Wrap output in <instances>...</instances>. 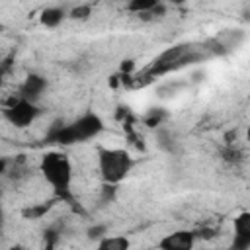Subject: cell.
<instances>
[{"instance_id": "6da1fadb", "label": "cell", "mask_w": 250, "mask_h": 250, "mask_svg": "<svg viewBox=\"0 0 250 250\" xmlns=\"http://www.w3.org/2000/svg\"><path fill=\"white\" fill-rule=\"evenodd\" d=\"M207 59H211V53L207 51L205 43H178L166 49L164 53H160L150 62V66L143 70V78L152 80L154 76H160V74H166V72H172V70H178L188 64L207 61Z\"/></svg>"}, {"instance_id": "7a4b0ae2", "label": "cell", "mask_w": 250, "mask_h": 250, "mask_svg": "<svg viewBox=\"0 0 250 250\" xmlns=\"http://www.w3.org/2000/svg\"><path fill=\"white\" fill-rule=\"evenodd\" d=\"M39 170L43 174V178L47 180V184L53 188L55 197L62 203H74V195H72V164L68 160L66 154L62 152H47L41 158Z\"/></svg>"}, {"instance_id": "3957f363", "label": "cell", "mask_w": 250, "mask_h": 250, "mask_svg": "<svg viewBox=\"0 0 250 250\" xmlns=\"http://www.w3.org/2000/svg\"><path fill=\"white\" fill-rule=\"evenodd\" d=\"M104 131V121L98 113H84L78 119H74L72 123L64 125V123H55L49 133H47V143H55V145H74V143H84L90 139H96L100 133Z\"/></svg>"}, {"instance_id": "277c9868", "label": "cell", "mask_w": 250, "mask_h": 250, "mask_svg": "<svg viewBox=\"0 0 250 250\" xmlns=\"http://www.w3.org/2000/svg\"><path fill=\"white\" fill-rule=\"evenodd\" d=\"M135 160L125 148H107L98 146V168L102 174V180L109 186H117L127 178L131 172Z\"/></svg>"}, {"instance_id": "5b68a950", "label": "cell", "mask_w": 250, "mask_h": 250, "mask_svg": "<svg viewBox=\"0 0 250 250\" xmlns=\"http://www.w3.org/2000/svg\"><path fill=\"white\" fill-rule=\"evenodd\" d=\"M41 109L37 107L35 102H29V100H23L20 96H14L10 98V102L6 104V109H4V117L10 125L18 127V129H23V127H29L37 117H39Z\"/></svg>"}, {"instance_id": "8992f818", "label": "cell", "mask_w": 250, "mask_h": 250, "mask_svg": "<svg viewBox=\"0 0 250 250\" xmlns=\"http://www.w3.org/2000/svg\"><path fill=\"white\" fill-rule=\"evenodd\" d=\"M195 230L180 229L158 240V250H193L195 246Z\"/></svg>"}, {"instance_id": "52a82bcc", "label": "cell", "mask_w": 250, "mask_h": 250, "mask_svg": "<svg viewBox=\"0 0 250 250\" xmlns=\"http://www.w3.org/2000/svg\"><path fill=\"white\" fill-rule=\"evenodd\" d=\"M232 242L230 250H250V211H244L232 221Z\"/></svg>"}, {"instance_id": "ba28073f", "label": "cell", "mask_w": 250, "mask_h": 250, "mask_svg": "<svg viewBox=\"0 0 250 250\" xmlns=\"http://www.w3.org/2000/svg\"><path fill=\"white\" fill-rule=\"evenodd\" d=\"M244 39H246V33H244V29H238V27L223 29V31H219V33L215 35V41L221 45V49H223L225 55H229V53H232L234 49H238Z\"/></svg>"}, {"instance_id": "9c48e42d", "label": "cell", "mask_w": 250, "mask_h": 250, "mask_svg": "<svg viewBox=\"0 0 250 250\" xmlns=\"http://www.w3.org/2000/svg\"><path fill=\"white\" fill-rule=\"evenodd\" d=\"M45 88H47V80H45L43 76H39V74H29V76L21 82L18 96L23 98V100H29V102H37V100L41 98V94H43Z\"/></svg>"}, {"instance_id": "30bf717a", "label": "cell", "mask_w": 250, "mask_h": 250, "mask_svg": "<svg viewBox=\"0 0 250 250\" xmlns=\"http://www.w3.org/2000/svg\"><path fill=\"white\" fill-rule=\"evenodd\" d=\"M64 18H66V12H64V8H61V6H47V8H43L41 14H39L41 25H43V27H49V29L59 27Z\"/></svg>"}, {"instance_id": "8fae6325", "label": "cell", "mask_w": 250, "mask_h": 250, "mask_svg": "<svg viewBox=\"0 0 250 250\" xmlns=\"http://www.w3.org/2000/svg\"><path fill=\"white\" fill-rule=\"evenodd\" d=\"M131 240L127 236H105L98 242L94 250H129Z\"/></svg>"}, {"instance_id": "7c38bea8", "label": "cell", "mask_w": 250, "mask_h": 250, "mask_svg": "<svg viewBox=\"0 0 250 250\" xmlns=\"http://www.w3.org/2000/svg\"><path fill=\"white\" fill-rule=\"evenodd\" d=\"M59 199L55 197V199H51V201H45V203H37V205H31V207H27V209H23V217L25 219H41L45 213H49V209L57 203Z\"/></svg>"}, {"instance_id": "4fadbf2b", "label": "cell", "mask_w": 250, "mask_h": 250, "mask_svg": "<svg viewBox=\"0 0 250 250\" xmlns=\"http://www.w3.org/2000/svg\"><path fill=\"white\" fill-rule=\"evenodd\" d=\"M156 6H158L156 0H133V2L127 4V10L133 12V14H139V16H146Z\"/></svg>"}, {"instance_id": "5bb4252c", "label": "cell", "mask_w": 250, "mask_h": 250, "mask_svg": "<svg viewBox=\"0 0 250 250\" xmlns=\"http://www.w3.org/2000/svg\"><path fill=\"white\" fill-rule=\"evenodd\" d=\"M156 139H158L160 148H164V150H168V152L174 150V146H176V139H174V135H172L168 129L158 127V129H156Z\"/></svg>"}, {"instance_id": "9a60e30c", "label": "cell", "mask_w": 250, "mask_h": 250, "mask_svg": "<svg viewBox=\"0 0 250 250\" xmlns=\"http://www.w3.org/2000/svg\"><path fill=\"white\" fill-rule=\"evenodd\" d=\"M164 117H166V113H164L160 107H154V109H150V111L145 115V123H146L148 127H158Z\"/></svg>"}, {"instance_id": "2e32d148", "label": "cell", "mask_w": 250, "mask_h": 250, "mask_svg": "<svg viewBox=\"0 0 250 250\" xmlns=\"http://www.w3.org/2000/svg\"><path fill=\"white\" fill-rule=\"evenodd\" d=\"M90 14H92V6L90 4H80V6H74L68 16L72 20H86Z\"/></svg>"}, {"instance_id": "e0dca14e", "label": "cell", "mask_w": 250, "mask_h": 250, "mask_svg": "<svg viewBox=\"0 0 250 250\" xmlns=\"http://www.w3.org/2000/svg\"><path fill=\"white\" fill-rule=\"evenodd\" d=\"M105 232H107V227L105 225H94V227H90L88 229V238L90 240H102V238H105Z\"/></svg>"}, {"instance_id": "ac0fdd59", "label": "cell", "mask_w": 250, "mask_h": 250, "mask_svg": "<svg viewBox=\"0 0 250 250\" xmlns=\"http://www.w3.org/2000/svg\"><path fill=\"white\" fill-rule=\"evenodd\" d=\"M57 240H59V230L55 227H49L45 230V248L47 250H53L55 244H57Z\"/></svg>"}, {"instance_id": "d6986e66", "label": "cell", "mask_w": 250, "mask_h": 250, "mask_svg": "<svg viewBox=\"0 0 250 250\" xmlns=\"http://www.w3.org/2000/svg\"><path fill=\"white\" fill-rule=\"evenodd\" d=\"M215 234H217V230H215V229H207V227H205V229H199V230L195 232V236H199V238H203V240H209V238H213Z\"/></svg>"}, {"instance_id": "ffe728a7", "label": "cell", "mask_w": 250, "mask_h": 250, "mask_svg": "<svg viewBox=\"0 0 250 250\" xmlns=\"http://www.w3.org/2000/svg\"><path fill=\"white\" fill-rule=\"evenodd\" d=\"M246 139H248V143H250V125H248V131H246Z\"/></svg>"}, {"instance_id": "44dd1931", "label": "cell", "mask_w": 250, "mask_h": 250, "mask_svg": "<svg viewBox=\"0 0 250 250\" xmlns=\"http://www.w3.org/2000/svg\"><path fill=\"white\" fill-rule=\"evenodd\" d=\"M201 250H205V248H201Z\"/></svg>"}]
</instances>
